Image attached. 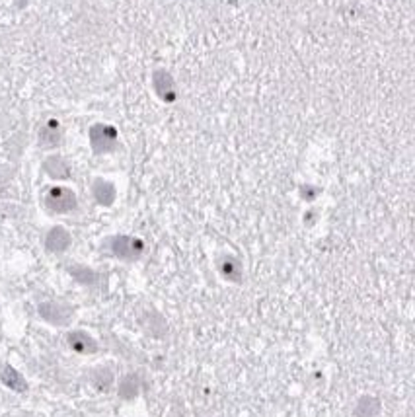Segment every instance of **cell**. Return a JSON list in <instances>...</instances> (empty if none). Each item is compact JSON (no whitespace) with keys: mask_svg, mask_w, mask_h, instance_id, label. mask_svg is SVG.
<instances>
[{"mask_svg":"<svg viewBox=\"0 0 415 417\" xmlns=\"http://www.w3.org/2000/svg\"><path fill=\"white\" fill-rule=\"evenodd\" d=\"M381 400L367 394V396H361L355 404L353 417H378L381 416Z\"/></svg>","mask_w":415,"mask_h":417,"instance_id":"15","label":"cell"},{"mask_svg":"<svg viewBox=\"0 0 415 417\" xmlns=\"http://www.w3.org/2000/svg\"><path fill=\"white\" fill-rule=\"evenodd\" d=\"M44 205L53 215H69L72 211H77L78 197L70 187L51 185L44 195Z\"/></svg>","mask_w":415,"mask_h":417,"instance_id":"2","label":"cell"},{"mask_svg":"<svg viewBox=\"0 0 415 417\" xmlns=\"http://www.w3.org/2000/svg\"><path fill=\"white\" fill-rule=\"evenodd\" d=\"M90 383L98 392H110L115 384V374L110 366H94L90 373Z\"/></svg>","mask_w":415,"mask_h":417,"instance_id":"14","label":"cell"},{"mask_svg":"<svg viewBox=\"0 0 415 417\" xmlns=\"http://www.w3.org/2000/svg\"><path fill=\"white\" fill-rule=\"evenodd\" d=\"M92 197L98 205L102 207H112L115 203V197H117V190L110 180H104V178H95L92 182Z\"/></svg>","mask_w":415,"mask_h":417,"instance_id":"10","label":"cell"},{"mask_svg":"<svg viewBox=\"0 0 415 417\" xmlns=\"http://www.w3.org/2000/svg\"><path fill=\"white\" fill-rule=\"evenodd\" d=\"M37 143L45 150H53L62 143V127L57 119H47L37 133Z\"/></svg>","mask_w":415,"mask_h":417,"instance_id":"7","label":"cell"},{"mask_svg":"<svg viewBox=\"0 0 415 417\" xmlns=\"http://www.w3.org/2000/svg\"><path fill=\"white\" fill-rule=\"evenodd\" d=\"M67 345L78 355H95L100 351L98 339L86 330H72L67 333Z\"/></svg>","mask_w":415,"mask_h":417,"instance_id":"5","label":"cell"},{"mask_svg":"<svg viewBox=\"0 0 415 417\" xmlns=\"http://www.w3.org/2000/svg\"><path fill=\"white\" fill-rule=\"evenodd\" d=\"M168 417H183V416H182V413H170Z\"/></svg>","mask_w":415,"mask_h":417,"instance_id":"17","label":"cell"},{"mask_svg":"<svg viewBox=\"0 0 415 417\" xmlns=\"http://www.w3.org/2000/svg\"><path fill=\"white\" fill-rule=\"evenodd\" d=\"M152 86L158 96L162 98L164 102H172L176 100V86H173L172 77L166 70H156L152 77Z\"/></svg>","mask_w":415,"mask_h":417,"instance_id":"13","label":"cell"},{"mask_svg":"<svg viewBox=\"0 0 415 417\" xmlns=\"http://www.w3.org/2000/svg\"><path fill=\"white\" fill-rule=\"evenodd\" d=\"M88 139H90V147L94 150V154H110L119 145V133L113 125L95 123L90 127Z\"/></svg>","mask_w":415,"mask_h":417,"instance_id":"3","label":"cell"},{"mask_svg":"<svg viewBox=\"0 0 415 417\" xmlns=\"http://www.w3.org/2000/svg\"><path fill=\"white\" fill-rule=\"evenodd\" d=\"M216 267H218L220 275H223L226 281H230V283H240V281H242V261L238 260L236 256H230V253L220 256L218 261H216Z\"/></svg>","mask_w":415,"mask_h":417,"instance_id":"9","label":"cell"},{"mask_svg":"<svg viewBox=\"0 0 415 417\" xmlns=\"http://www.w3.org/2000/svg\"><path fill=\"white\" fill-rule=\"evenodd\" d=\"M72 244V236L65 226H53L51 230L45 234L44 246L49 253H62L67 252Z\"/></svg>","mask_w":415,"mask_h":417,"instance_id":"6","label":"cell"},{"mask_svg":"<svg viewBox=\"0 0 415 417\" xmlns=\"http://www.w3.org/2000/svg\"><path fill=\"white\" fill-rule=\"evenodd\" d=\"M104 244L107 252L121 261H137L145 253V242L140 238H135V236H110Z\"/></svg>","mask_w":415,"mask_h":417,"instance_id":"1","label":"cell"},{"mask_svg":"<svg viewBox=\"0 0 415 417\" xmlns=\"http://www.w3.org/2000/svg\"><path fill=\"white\" fill-rule=\"evenodd\" d=\"M44 172L51 180H69L70 174H72V170H70L69 160L61 154H51V157L45 158L44 162Z\"/></svg>","mask_w":415,"mask_h":417,"instance_id":"11","label":"cell"},{"mask_svg":"<svg viewBox=\"0 0 415 417\" xmlns=\"http://www.w3.org/2000/svg\"><path fill=\"white\" fill-rule=\"evenodd\" d=\"M37 314L49 326H57V328H67L74 320L72 306L59 303V300H45V303H41L37 306Z\"/></svg>","mask_w":415,"mask_h":417,"instance_id":"4","label":"cell"},{"mask_svg":"<svg viewBox=\"0 0 415 417\" xmlns=\"http://www.w3.org/2000/svg\"><path fill=\"white\" fill-rule=\"evenodd\" d=\"M138 394H140V378H138V374L127 373L125 376H121V380L117 384V396L123 402H133L137 400Z\"/></svg>","mask_w":415,"mask_h":417,"instance_id":"12","label":"cell"},{"mask_svg":"<svg viewBox=\"0 0 415 417\" xmlns=\"http://www.w3.org/2000/svg\"><path fill=\"white\" fill-rule=\"evenodd\" d=\"M70 277L78 281L80 285H88V287H92L98 283V273L94 270H90L86 265H70L69 267Z\"/></svg>","mask_w":415,"mask_h":417,"instance_id":"16","label":"cell"},{"mask_svg":"<svg viewBox=\"0 0 415 417\" xmlns=\"http://www.w3.org/2000/svg\"><path fill=\"white\" fill-rule=\"evenodd\" d=\"M0 383L12 392H18V394H24L29 388L24 374L8 363H0Z\"/></svg>","mask_w":415,"mask_h":417,"instance_id":"8","label":"cell"}]
</instances>
